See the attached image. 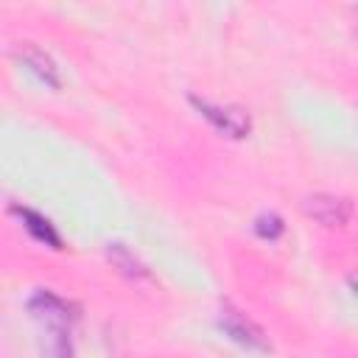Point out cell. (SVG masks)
Here are the masks:
<instances>
[{"instance_id":"7","label":"cell","mask_w":358,"mask_h":358,"mask_svg":"<svg viewBox=\"0 0 358 358\" xmlns=\"http://www.w3.org/2000/svg\"><path fill=\"white\" fill-rule=\"evenodd\" d=\"M109 260L126 274V277H148V268L126 249V246H120V243H115V246H109Z\"/></svg>"},{"instance_id":"1","label":"cell","mask_w":358,"mask_h":358,"mask_svg":"<svg viewBox=\"0 0 358 358\" xmlns=\"http://www.w3.org/2000/svg\"><path fill=\"white\" fill-rule=\"evenodd\" d=\"M34 319L42 324V333L48 338V355L50 358H73V344H70V305L59 299L50 291H39L28 302Z\"/></svg>"},{"instance_id":"3","label":"cell","mask_w":358,"mask_h":358,"mask_svg":"<svg viewBox=\"0 0 358 358\" xmlns=\"http://www.w3.org/2000/svg\"><path fill=\"white\" fill-rule=\"evenodd\" d=\"M305 213L324 224V227H344L347 218H350V201L341 199V196H324V193H316V196H308L305 199Z\"/></svg>"},{"instance_id":"2","label":"cell","mask_w":358,"mask_h":358,"mask_svg":"<svg viewBox=\"0 0 358 358\" xmlns=\"http://www.w3.org/2000/svg\"><path fill=\"white\" fill-rule=\"evenodd\" d=\"M193 106L227 137H246L249 134V115L238 106H221V103H210L201 98H190Z\"/></svg>"},{"instance_id":"5","label":"cell","mask_w":358,"mask_h":358,"mask_svg":"<svg viewBox=\"0 0 358 358\" xmlns=\"http://www.w3.org/2000/svg\"><path fill=\"white\" fill-rule=\"evenodd\" d=\"M14 53H17V59H20L31 73H36L48 87H59V67L53 64V59H50L45 50H39V48L31 45V42H22Z\"/></svg>"},{"instance_id":"4","label":"cell","mask_w":358,"mask_h":358,"mask_svg":"<svg viewBox=\"0 0 358 358\" xmlns=\"http://www.w3.org/2000/svg\"><path fill=\"white\" fill-rule=\"evenodd\" d=\"M218 324H221V330H224L229 338H235L238 344H243V347H249V350H266V347H268L263 330H260L257 324H252L243 313L232 310V308H224V310H221Z\"/></svg>"},{"instance_id":"6","label":"cell","mask_w":358,"mask_h":358,"mask_svg":"<svg viewBox=\"0 0 358 358\" xmlns=\"http://www.w3.org/2000/svg\"><path fill=\"white\" fill-rule=\"evenodd\" d=\"M14 215L22 221V227H25L36 241H42V243H48V246H53V249H62V238L56 235V229L50 227L48 218H42L39 213H34V210H28V207H14Z\"/></svg>"},{"instance_id":"8","label":"cell","mask_w":358,"mask_h":358,"mask_svg":"<svg viewBox=\"0 0 358 358\" xmlns=\"http://www.w3.org/2000/svg\"><path fill=\"white\" fill-rule=\"evenodd\" d=\"M255 229H257V235H260V238L274 241V238L282 232V221H280L277 215H260V218L255 221Z\"/></svg>"}]
</instances>
